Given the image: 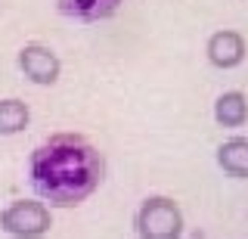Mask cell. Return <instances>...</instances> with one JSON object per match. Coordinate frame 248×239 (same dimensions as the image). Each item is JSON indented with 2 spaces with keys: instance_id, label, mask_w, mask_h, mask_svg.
I'll return each instance as SVG.
<instances>
[{
  "instance_id": "5b68a950",
  "label": "cell",
  "mask_w": 248,
  "mask_h": 239,
  "mask_svg": "<svg viewBox=\"0 0 248 239\" xmlns=\"http://www.w3.org/2000/svg\"><path fill=\"white\" fill-rule=\"evenodd\" d=\"M208 59L217 68H236L245 59V37L239 32H230V28L211 34V41H208Z\"/></svg>"
},
{
  "instance_id": "8992f818",
  "label": "cell",
  "mask_w": 248,
  "mask_h": 239,
  "mask_svg": "<svg viewBox=\"0 0 248 239\" xmlns=\"http://www.w3.org/2000/svg\"><path fill=\"white\" fill-rule=\"evenodd\" d=\"M56 3H59V10L65 13V16L93 22V19L112 16V13L121 6V0H56Z\"/></svg>"
},
{
  "instance_id": "ba28073f",
  "label": "cell",
  "mask_w": 248,
  "mask_h": 239,
  "mask_svg": "<svg viewBox=\"0 0 248 239\" xmlns=\"http://www.w3.org/2000/svg\"><path fill=\"white\" fill-rule=\"evenodd\" d=\"M220 168L232 177H248V140H227L217 149Z\"/></svg>"
},
{
  "instance_id": "7a4b0ae2",
  "label": "cell",
  "mask_w": 248,
  "mask_h": 239,
  "mask_svg": "<svg viewBox=\"0 0 248 239\" xmlns=\"http://www.w3.org/2000/svg\"><path fill=\"white\" fill-rule=\"evenodd\" d=\"M137 233L140 239H180L183 233V214L174 199L152 196L137 211Z\"/></svg>"
},
{
  "instance_id": "6da1fadb",
  "label": "cell",
  "mask_w": 248,
  "mask_h": 239,
  "mask_svg": "<svg viewBox=\"0 0 248 239\" xmlns=\"http://www.w3.org/2000/svg\"><path fill=\"white\" fill-rule=\"evenodd\" d=\"M31 183L50 205H81L103 183V156L84 137L59 134L34 149Z\"/></svg>"
},
{
  "instance_id": "9c48e42d",
  "label": "cell",
  "mask_w": 248,
  "mask_h": 239,
  "mask_svg": "<svg viewBox=\"0 0 248 239\" xmlns=\"http://www.w3.org/2000/svg\"><path fill=\"white\" fill-rule=\"evenodd\" d=\"M31 121V112L22 99H0V134H19Z\"/></svg>"
},
{
  "instance_id": "52a82bcc",
  "label": "cell",
  "mask_w": 248,
  "mask_h": 239,
  "mask_svg": "<svg viewBox=\"0 0 248 239\" xmlns=\"http://www.w3.org/2000/svg\"><path fill=\"white\" fill-rule=\"evenodd\" d=\"M214 118L220 121L223 127L245 125V118H248V99H245V94H239V90H227V94H220L217 103H214Z\"/></svg>"
},
{
  "instance_id": "3957f363",
  "label": "cell",
  "mask_w": 248,
  "mask_h": 239,
  "mask_svg": "<svg viewBox=\"0 0 248 239\" xmlns=\"http://www.w3.org/2000/svg\"><path fill=\"white\" fill-rule=\"evenodd\" d=\"M0 227L16 239H41L44 233H50L53 218L50 208L34 199H16L0 211Z\"/></svg>"
},
{
  "instance_id": "277c9868",
  "label": "cell",
  "mask_w": 248,
  "mask_h": 239,
  "mask_svg": "<svg viewBox=\"0 0 248 239\" xmlns=\"http://www.w3.org/2000/svg\"><path fill=\"white\" fill-rule=\"evenodd\" d=\"M19 65L34 84H53L59 78V56L44 44H25L19 53Z\"/></svg>"
}]
</instances>
